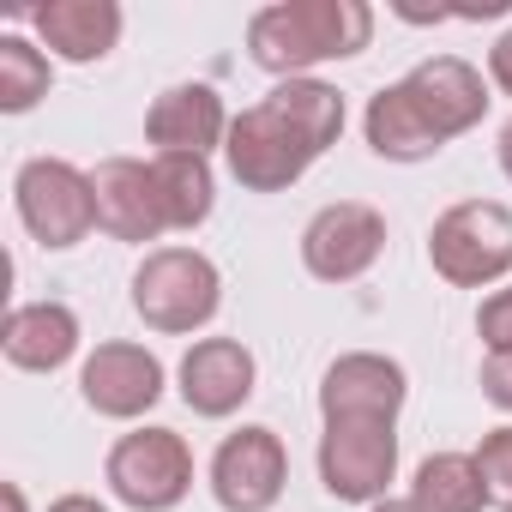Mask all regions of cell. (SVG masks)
I'll return each instance as SVG.
<instances>
[{"label":"cell","instance_id":"6da1fadb","mask_svg":"<svg viewBox=\"0 0 512 512\" xmlns=\"http://www.w3.org/2000/svg\"><path fill=\"white\" fill-rule=\"evenodd\" d=\"M344 133V91L326 79H278L253 109L229 121L223 157L247 193L296 187Z\"/></svg>","mask_w":512,"mask_h":512},{"label":"cell","instance_id":"7a4b0ae2","mask_svg":"<svg viewBox=\"0 0 512 512\" xmlns=\"http://www.w3.org/2000/svg\"><path fill=\"white\" fill-rule=\"evenodd\" d=\"M488 115V85L464 55H428L398 85H380L368 97L362 133L368 151L386 163H422L446 151L458 133H470Z\"/></svg>","mask_w":512,"mask_h":512},{"label":"cell","instance_id":"3957f363","mask_svg":"<svg viewBox=\"0 0 512 512\" xmlns=\"http://www.w3.org/2000/svg\"><path fill=\"white\" fill-rule=\"evenodd\" d=\"M374 37V13L362 0H278L247 19V55L278 79H308L320 61H350Z\"/></svg>","mask_w":512,"mask_h":512},{"label":"cell","instance_id":"277c9868","mask_svg":"<svg viewBox=\"0 0 512 512\" xmlns=\"http://www.w3.org/2000/svg\"><path fill=\"white\" fill-rule=\"evenodd\" d=\"M223 308V278L217 266L205 260L199 247H157L139 260L133 272V314L163 332V338H181V332H199L211 326Z\"/></svg>","mask_w":512,"mask_h":512},{"label":"cell","instance_id":"5b68a950","mask_svg":"<svg viewBox=\"0 0 512 512\" xmlns=\"http://www.w3.org/2000/svg\"><path fill=\"white\" fill-rule=\"evenodd\" d=\"M428 260L452 290H482L512 272V211L500 199H464L434 217Z\"/></svg>","mask_w":512,"mask_h":512},{"label":"cell","instance_id":"8992f818","mask_svg":"<svg viewBox=\"0 0 512 512\" xmlns=\"http://www.w3.org/2000/svg\"><path fill=\"white\" fill-rule=\"evenodd\" d=\"M109 488L133 512H169L193 488V452L175 428H133L109 446Z\"/></svg>","mask_w":512,"mask_h":512},{"label":"cell","instance_id":"52a82bcc","mask_svg":"<svg viewBox=\"0 0 512 512\" xmlns=\"http://www.w3.org/2000/svg\"><path fill=\"white\" fill-rule=\"evenodd\" d=\"M19 199V223L31 229V241L43 247H79L97 229V199H91V175L73 169L67 157H31L13 181Z\"/></svg>","mask_w":512,"mask_h":512},{"label":"cell","instance_id":"ba28073f","mask_svg":"<svg viewBox=\"0 0 512 512\" xmlns=\"http://www.w3.org/2000/svg\"><path fill=\"white\" fill-rule=\"evenodd\" d=\"M392 476H398V422H368V416L326 422V434H320V488L332 500L374 506V500H386Z\"/></svg>","mask_w":512,"mask_h":512},{"label":"cell","instance_id":"9c48e42d","mask_svg":"<svg viewBox=\"0 0 512 512\" xmlns=\"http://www.w3.org/2000/svg\"><path fill=\"white\" fill-rule=\"evenodd\" d=\"M380 253H386V217L362 199H338L314 211L302 229V266L320 284H356Z\"/></svg>","mask_w":512,"mask_h":512},{"label":"cell","instance_id":"30bf717a","mask_svg":"<svg viewBox=\"0 0 512 512\" xmlns=\"http://www.w3.org/2000/svg\"><path fill=\"white\" fill-rule=\"evenodd\" d=\"M290 482V452L272 428H235L211 458V494L223 512H272Z\"/></svg>","mask_w":512,"mask_h":512},{"label":"cell","instance_id":"8fae6325","mask_svg":"<svg viewBox=\"0 0 512 512\" xmlns=\"http://www.w3.org/2000/svg\"><path fill=\"white\" fill-rule=\"evenodd\" d=\"M79 392L97 416L109 422H133L145 416L157 398H163V362L145 350V344H97L79 368Z\"/></svg>","mask_w":512,"mask_h":512},{"label":"cell","instance_id":"7c38bea8","mask_svg":"<svg viewBox=\"0 0 512 512\" xmlns=\"http://www.w3.org/2000/svg\"><path fill=\"white\" fill-rule=\"evenodd\" d=\"M410 398V380L392 356L380 350H350L326 368L320 380V416L326 422H350V416H368V422H398Z\"/></svg>","mask_w":512,"mask_h":512},{"label":"cell","instance_id":"4fadbf2b","mask_svg":"<svg viewBox=\"0 0 512 512\" xmlns=\"http://www.w3.org/2000/svg\"><path fill=\"white\" fill-rule=\"evenodd\" d=\"M253 350L241 338H199L187 356H181V404L205 422H223L235 416L247 398H253Z\"/></svg>","mask_w":512,"mask_h":512},{"label":"cell","instance_id":"5bb4252c","mask_svg":"<svg viewBox=\"0 0 512 512\" xmlns=\"http://www.w3.org/2000/svg\"><path fill=\"white\" fill-rule=\"evenodd\" d=\"M91 199H97V229L115 235V241H157V235H169L151 163H139V157L97 163L91 169Z\"/></svg>","mask_w":512,"mask_h":512},{"label":"cell","instance_id":"9a60e30c","mask_svg":"<svg viewBox=\"0 0 512 512\" xmlns=\"http://www.w3.org/2000/svg\"><path fill=\"white\" fill-rule=\"evenodd\" d=\"M145 139L157 157H205L229 139V109L211 85H169L145 115Z\"/></svg>","mask_w":512,"mask_h":512},{"label":"cell","instance_id":"2e32d148","mask_svg":"<svg viewBox=\"0 0 512 512\" xmlns=\"http://www.w3.org/2000/svg\"><path fill=\"white\" fill-rule=\"evenodd\" d=\"M31 31L43 37L49 55L91 67L121 43V7L115 0H49V7L31 13Z\"/></svg>","mask_w":512,"mask_h":512},{"label":"cell","instance_id":"e0dca14e","mask_svg":"<svg viewBox=\"0 0 512 512\" xmlns=\"http://www.w3.org/2000/svg\"><path fill=\"white\" fill-rule=\"evenodd\" d=\"M0 350L25 374H55L79 350V314L67 302H19L0 326Z\"/></svg>","mask_w":512,"mask_h":512},{"label":"cell","instance_id":"ac0fdd59","mask_svg":"<svg viewBox=\"0 0 512 512\" xmlns=\"http://www.w3.org/2000/svg\"><path fill=\"white\" fill-rule=\"evenodd\" d=\"M410 500H416V512H488L494 488H488L476 452H434L416 464Z\"/></svg>","mask_w":512,"mask_h":512},{"label":"cell","instance_id":"d6986e66","mask_svg":"<svg viewBox=\"0 0 512 512\" xmlns=\"http://www.w3.org/2000/svg\"><path fill=\"white\" fill-rule=\"evenodd\" d=\"M151 181H157L169 229H199L217 205V181L205 157H151Z\"/></svg>","mask_w":512,"mask_h":512},{"label":"cell","instance_id":"ffe728a7","mask_svg":"<svg viewBox=\"0 0 512 512\" xmlns=\"http://www.w3.org/2000/svg\"><path fill=\"white\" fill-rule=\"evenodd\" d=\"M43 97H49V55H43L31 37L7 31V37H0V109H7V115H25V109H37Z\"/></svg>","mask_w":512,"mask_h":512},{"label":"cell","instance_id":"44dd1931","mask_svg":"<svg viewBox=\"0 0 512 512\" xmlns=\"http://www.w3.org/2000/svg\"><path fill=\"white\" fill-rule=\"evenodd\" d=\"M476 464H482L488 488L512 500V422H506V428H488V434H482V446H476Z\"/></svg>","mask_w":512,"mask_h":512},{"label":"cell","instance_id":"7402d4cb","mask_svg":"<svg viewBox=\"0 0 512 512\" xmlns=\"http://www.w3.org/2000/svg\"><path fill=\"white\" fill-rule=\"evenodd\" d=\"M476 332H482V344H488V350H512V284H506V290H494V296L482 302Z\"/></svg>","mask_w":512,"mask_h":512},{"label":"cell","instance_id":"603a6c76","mask_svg":"<svg viewBox=\"0 0 512 512\" xmlns=\"http://www.w3.org/2000/svg\"><path fill=\"white\" fill-rule=\"evenodd\" d=\"M482 398L500 404V410H512V350H488V362H482Z\"/></svg>","mask_w":512,"mask_h":512},{"label":"cell","instance_id":"cb8c5ba5","mask_svg":"<svg viewBox=\"0 0 512 512\" xmlns=\"http://www.w3.org/2000/svg\"><path fill=\"white\" fill-rule=\"evenodd\" d=\"M488 79L512 97V31H500V43L488 49Z\"/></svg>","mask_w":512,"mask_h":512},{"label":"cell","instance_id":"d4e9b609","mask_svg":"<svg viewBox=\"0 0 512 512\" xmlns=\"http://www.w3.org/2000/svg\"><path fill=\"white\" fill-rule=\"evenodd\" d=\"M49 512H109V506H97L91 494H61V500H55Z\"/></svg>","mask_w":512,"mask_h":512},{"label":"cell","instance_id":"484cf974","mask_svg":"<svg viewBox=\"0 0 512 512\" xmlns=\"http://www.w3.org/2000/svg\"><path fill=\"white\" fill-rule=\"evenodd\" d=\"M500 169H506V181H512V121L500 127Z\"/></svg>","mask_w":512,"mask_h":512},{"label":"cell","instance_id":"4316f807","mask_svg":"<svg viewBox=\"0 0 512 512\" xmlns=\"http://www.w3.org/2000/svg\"><path fill=\"white\" fill-rule=\"evenodd\" d=\"M368 512H416V500H392V494H386V500H374Z\"/></svg>","mask_w":512,"mask_h":512},{"label":"cell","instance_id":"83f0119b","mask_svg":"<svg viewBox=\"0 0 512 512\" xmlns=\"http://www.w3.org/2000/svg\"><path fill=\"white\" fill-rule=\"evenodd\" d=\"M7 512H25V488L19 482H7Z\"/></svg>","mask_w":512,"mask_h":512},{"label":"cell","instance_id":"f1b7e54d","mask_svg":"<svg viewBox=\"0 0 512 512\" xmlns=\"http://www.w3.org/2000/svg\"><path fill=\"white\" fill-rule=\"evenodd\" d=\"M506 512H512V500H506Z\"/></svg>","mask_w":512,"mask_h":512}]
</instances>
